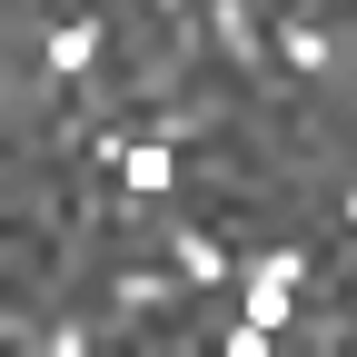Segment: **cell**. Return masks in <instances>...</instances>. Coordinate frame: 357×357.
<instances>
[{
    "label": "cell",
    "instance_id": "1",
    "mask_svg": "<svg viewBox=\"0 0 357 357\" xmlns=\"http://www.w3.org/2000/svg\"><path fill=\"white\" fill-rule=\"evenodd\" d=\"M178 288H189V278H178V268H119V278H109V337L129 328V318H159V307H178Z\"/></svg>",
    "mask_w": 357,
    "mask_h": 357
},
{
    "label": "cell",
    "instance_id": "2",
    "mask_svg": "<svg viewBox=\"0 0 357 357\" xmlns=\"http://www.w3.org/2000/svg\"><path fill=\"white\" fill-rule=\"evenodd\" d=\"M109 178H119V199H169V189H178V149H169V139H129Z\"/></svg>",
    "mask_w": 357,
    "mask_h": 357
},
{
    "label": "cell",
    "instance_id": "3",
    "mask_svg": "<svg viewBox=\"0 0 357 357\" xmlns=\"http://www.w3.org/2000/svg\"><path fill=\"white\" fill-rule=\"evenodd\" d=\"M159 248H169V268H178L189 288H218V278H229V248H218V238L199 229V218H178V229H159Z\"/></svg>",
    "mask_w": 357,
    "mask_h": 357
},
{
    "label": "cell",
    "instance_id": "4",
    "mask_svg": "<svg viewBox=\"0 0 357 357\" xmlns=\"http://www.w3.org/2000/svg\"><path fill=\"white\" fill-rule=\"evenodd\" d=\"M89 70H100V20L40 30V79H89Z\"/></svg>",
    "mask_w": 357,
    "mask_h": 357
},
{
    "label": "cell",
    "instance_id": "5",
    "mask_svg": "<svg viewBox=\"0 0 357 357\" xmlns=\"http://www.w3.org/2000/svg\"><path fill=\"white\" fill-rule=\"evenodd\" d=\"M218 129H229V100H169L159 109V139L178 149V139H218Z\"/></svg>",
    "mask_w": 357,
    "mask_h": 357
},
{
    "label": "cell",
    "instance_id": "6",
    "mask_svg": "<svg viewBox=\"0 0 357 357\" xmlns=\"http://www.w3.org/2000/svg\"><path fill=\"white\" fill-rule=\"evenodd\" d=\"M278 60H288L298 79H318V70H328L337 50H328V30H318V20H307V10H298V20H278Z\"/></svg>",
    "mask_w": 357,
    "mask_h": 357
},
{
    "label": "cell",
    "instance_id": "7",
    "mask_svg": "<svg viewBox=\"0 0 357 357\" xmlns=\"http://www.w3.org/2000/svg\"><path fill=\"white\" fill-rule=\"evenodd\" d=\"M109 328L100 318H50V328H40V347H60V357H79V347H100Z\"/></svg>",
    "mask_w": 357,
    "mask_h": 357
},
{
    "label": "cell",
    "instance_id": "8",
    "mask_svg": "<svg viewBox=\"0 0 357 357\" xmlns=\"http://www.w3.org/2000/svg\"><path fill=\"white\" fill-rule=\"evenodd\" d=\"M218 347H229V357H258V347H278V328L248 318V328H218Z\"/></svg>",
    "mask_w": 357,
    "mask_h": 357
},
{
    "label": "cell",
    "instance_id": "9",
    "mask_svg": "<svg viewBox=\"0 0 357 357\" xmlns=\"http://www.w3.org/2000/svg\"><path fill=\"white\" fill-rule=\"evenodd\" d=\"M149 10H159V20H189V10H199V0H149Z\"/></svg>",
    "mask_w": 357,
    "mask_h": 357
},
{
    "label": "cell",
    "instance_id": "10",
    "mask_svg": "<svg viewBox=\"0 0 357 357\" xmlns=\"http://www.w3.org/2000/svg\"><path fill=\"white\" fill-rule=\"evenodd\" d=\"M337 218H347V229H357V178H347V189H337Z\"/></svg>",
    "mask_w": 357,
    "mask_h": 357
}]
</instances>
